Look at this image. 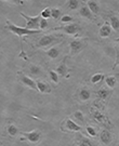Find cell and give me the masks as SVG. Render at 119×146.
Wrapping results in <instances>:
<instances>
[{"mask_svg": "<svg viewBox=\"0 0 119 146\" xmlns=\"http://www.w3.org/2000/svg\"><path fill=\"white\" fill-rule=\"evenodd\" d=\"M7 28L10 31H12V33H14V34L17 35L19 37L27 36V35H36V34H39V33H40V29H39V31H31V29H27L26 27L16 26L13 23H11L9 20L7 21Z\"/></svg>", "mask_w": 119, "mask_h": 146, "instance_id": "cell-1", "label": "cell"}, {"mask_svg": "<svg viewBox=\"0 0 119 146\" xmlns=\"http://www.w3.org/2000/svg\"><path fill=\"white\" fill-rule=\"evenodd\" d=\"M21 15L26 20V28L27 29H31V31H39V25H40V21H41V15L37 16H28L21 13Z\"/></svg>", "mask_w": 119, "mask_h": 146, "instance_id": "cell-2", "label": "cell"}, {"mask_svg": "<svg viewBox=\"0 0 119 146\" xmlns=\"http://www.w3.org/2000/svg\"><path fill=\"white\" fill-rule=\"evenodd\" d=\"M86 47V42H83L82 40H79V39H76V40H72L70 43H69V48H70V54L75 55L79 53L83 48Z\"/></svg>", "mask_w": 119, "mask_h": 146, "instance_id": "cell-3", "label": "cell"}, {"mask_svg": "<svg viewBox=\"0 0 119 146\" xmlns=\"http://www.w3.org/2000/svg\"><path fill=\"white\" fill-rule=\"evenodd\" d=\"M54 31H62L65 34H68V35H76L78 31H80V27L77 24H69L66 26L57 27V28H54Z\"/></svg>", "mask_w": 119, "mask_h": 146, "instance_id": "cell-4", "label": "cell"}, {"mask_svg": "<svg viewBox=\"0 0 119 146\" xmlns=\"http://www.w3.org/2000/svg\"><path fill=\"white\" fill-rule=\"evenodd\" d=\"M25 137L27 141L31 143H37L41 137V132L40 131H33V132H22V137Z\"/></svg>", "mask_w": 119, "mask_h": 146, "instance_id": "cell-5", "label": "cell"}, {"mask_svg": "<svg viewBox=\"0 0 119 146\" xmlns=\"http://www.w3.org/2000/svg\"><path fill=\"white\" fill-rule=\"evenodd\" d=\"M17 79L21 81L22 84H24L25 86H27V87L34 89V90H37L36 82H35L31 78H29V77H27L26 75H24V74H22V73L17 74Z\"/></svg>", "mask_w": 119, "mask_h": 146, "instance_id": "cell-6", "label": "cell"}, {"mask_svg": "<svg viewBox=\"0 0 119 146\" xmlns=\"http://www.w3.org/2000/svg\"><path fill=\"white\" fill-rule=\"evenodd\" d=\"M63 131H79L81 130V127L78 125L75 121H72V119H66L64 121L62 127Z\"/></svg>", "mask_w": 119, "mask_h": 146, "instance_id": "cell-7", "label": "cell"}, {"mask_svg": "<svg viewBox=\"0 0 119 146\" xmlns=\"http://www.w3.org/2000/svg\"><path fill=\"white\" fill-rule=\"evenodd\" d=\"M54 40H55V38L52 36V35H45L38 41V47L43 48V47H47V46H50L51 43H53Z\"/></svg>", "mask_w": 119, "mask_h": 146, "instance_id": "cell-8", "label": "cell"}, {"mask_svg": "<svg viewBox=\"0 0 119 146\" xmlns=\"http://www.w3.org/2000/svg\"><path fill=\"white\" fill-rule=\"evenodd\" d=\"M91 113H92V115L95 119L98 120V122H101V123H104V125H110V122L108 121V119L103 115V114H101L100 111H98L96 110H94V108H91Z\"/></svg>", "mask_w": 119, "mask_h": 146, "instance_id": "cell-9", "label": "cell"}, {"mask_svg": "<svg viewBox=\"0 0 119 146\" xmlns=\"http://www.w3.org/2000/svg\"><path fill=\"white\" fill-rule=\"evenodd\" d=\"M110 33H112V26L109 25L107 22H105L102 25V27H101L100 31H98V35H100V37L106 38V37H108L110 35Z\"/></svg>", "mask_w": 119, "mask_h": 146, "instance_id": "cell-10", "label": "cell"}, {"mask_svg": "<svg viewBox=\"0 0 119 146\" xmlns=\"http://www.w3.org/2000/svg\"><path fill=\"white\" fill-rule=\"evenodd\" d=\"M36 84H37V90L39 92H41V93H50L51 92V87L48 84H45V82L38 80L36 82Z\"/></svg>", "mask_w": 119, "mask_h": 146, "instance_id": "cell-11", "label": "cell"}, {"mask_svg": "<svg viewBox=\"0 0 119 146\" xmlns=\"http://www.w3.org/2000/svg\"><path fill=\"white\" fill-rule=\"evenodd\" d=\"M79 14L82 16V17H86V19L90 20V21H92V20H93L92 12L90 11V9L88 8V5H83L82 8L80 9V11H79Z\"/></svg>", "mask_w": 119, "mask_h": 146, "instance_id": "cell-12", "label": "cell"}, {"mask_svg": "<svg viewBox=\"0 0 119 146\" xmlns=\"http://www.w3.org/2000/svg\"><path fill=\"white\" fill-rule=\"evenodd\" d=\"M101 141L105 145H107L112 142V135L108 130H103L101 132Z\"/></svg>", "mask_w": 119, "mask_h": 146, "instance_id": "cell-13", "label": "cell"}, {"mask_svg": "<svg viewBox=\"0 0 119 146\" xmlns=\"http://www.w3.org/2000/svg\"><path fill=\"white\" fill-rule=\"evenodd\" d=\"M87 3H88V8L90 9V11L94 13V14H98V11H100V7H98V2L96 1H87Z\"/></svg>", "mask_w": 119, "mask_h": 146, "instance_id": "cell-14", "label": "cell"}, {"mask_svg": "<svg viewBox=\"0 0 119 146\" xmlns=\"http://www.w3.org/2000/svg\"><path fill=\"white\" fill-rule=\"evenodd\" d=\"M57 73L61 76H65V74L67 73V67H66V58L63 60V62L61 63V65L57 68Z\"/></svg>", "mask_w": 119, "mask_h": 146, "instance_id": "cell-15", "label": "cell"}, {"mask_svg": "<svg viewBox=\"0 0 119 146\" xmlns=\"http://www.w3.org/2000/svg\"><path fill=\"white\" fill-rule=\"evenodd\" d=\"M90 91H89L87 88H83L80 90V92H79V98L81 101H88L90 99Z\"/></svg>", "mask_w": 119, "mask_h": 146, "instance_id": "cell-16", "label": "cell"}, {"mask_svg": "<svg viewBox=\"0 0 119 146\" xmlns=\"http://www.w3.org/2000/svg\"><path fill=\"white\" fill-rule=\"evenodd\" d=\"M105 82H106V84L108 86L109 88L113 89L115 88V86L117 84V80H116V77H114V76H108V77L105 78Z\"/></svg>", "mask_w": 119, "mask_h": 146, "instance_id": "cell-17", "label": "cell"}, {"mask_svg": "<svg viewBox=\"0 0 119 146\" xmlns=\"http://www.w3.org/2000/svg\"><path fill=\"white\" fill-rule=\"evenodd\" d=\"M105 79V77H104L103 74H95V75H93L92 77H91V82L94 84H98V82H101L102 80H104Z\"/></svg>", "mask_w": 119, "mask_h": 146, "instance_id": "cell-18", "label": "cell"}, {"mask_svg": "<svg viewBox=\"0 0 119 146\" xmlns=\"http://www.w3.org/2000/svg\"><path fill=\"white\" fill-rule=\"evenodd\" d=\"M110 26L115 31H118L119 29V20L118 17L116 16H110Z\"/></svg>", "mask_w": 119, "mask_h": 146, "instance_id": "cell-19", "label": "cell"}, {"mask_svg": "<svg viewBox=\"0 0 119 146\" xmlns=\"http://www.w3.org/2000/svg\"><path fill=\"white\" fill-rule=\"evenodd\" d=\"M47 53H48V56H49V58H57V56H59V54H60V51H59L57 48H51Z\"/></svg>", "mask_w": 119, "mask_h": 146, "instance_id": "cell-20", "label": "cell"}, {"mask_svg": "<svg viewBox=\"0 0 119 146\" xmlns=\"http://www.w3.org/2000/svg\"><path fill=\"white\" fill-rule=\"evenodd\" d=\"M98 98L105 100L109 95V91L108 90H106V89H101V90H98Z\"/></svg>", "mask_w": 119, "mask_h": 146, "instance_id": "cell-21", "label": "cell"}, {"mask_svg": "<svg viewBox=\"0 0 119 146\" xmlns=\"http://www.w3.org/2000/svg\"><path fill=\"white\" fill-rule=\"evenodd\" d=\"M41 17L42 19H45V20H47V19H49V17H51V9L50 8H46L45 10L41 12Z\"/></svg>", "mask_w": 119, "mask_h": 146, "instance_id": "cell-22", "label": "cell"}, {"mask_svg": "<svg viewBox=\"0 0 119 146\" xmlns=\"http://www.w3.org/2000/svg\"><path fill=\"white\" fill-rule=\"evenodd\" d=\"M49 76H50V78H51V80L53 82H55V84L59 82V76H57V72H54V70H49Z\"/></svg>", "mask_w": 119, "mask_h": 146, "instance_id": "cell-23", "label": "cell"}, {"mask_svg": "<svg viewBox=\"0 0 119 146\" xmlns=\"http://www.w3.org/2000/svg\"><path fill=\"white\" fill-rule=\"evenodd\" d=\"M8 132L11 136H14L17 134V128L14 125H10L8 127Z\"/></svg>", "mask_w": 119, "mask_h": 146, "instance_id": "cell-24", "label": "cell"}, {"mask_svg": "<svg viewBox=\"0 0 119 146\" xmlns=\"http://www.w3.org/2000/svg\"><path fill=\"white\" fill-rule=\"evenodd\" d=\"M61 15V11L57 9V8H54V9H51V17H53L54 20H57L59 17Z\"/></svg>", "mask_w": 119, "mask_h": 146, "instance_id": "cell-25", "label": "cell"}, {"mask_svg": "<svg viewBox=\"0 0 119 146\" xmlns=\"http://www.w3.org/2000/svg\"><path fill=\"white\" fill-rule=\"evenodd\" d=\"M78 5H79V1H77V0H70V1H68V7H69V9H72V10L77 9Z\"/></svg>", "mask_w": 119, "mask_h": 146, "instance_id": "cell-26", "label": "cell"}, {"mask_svg": "<svg viewBox=\"0 0 119 146\" xmlns=\"http://www.w3.org/2000/svg\"><path fill=\"white\" fill-rule=\"evenodd\" d=\"M29 70H31V73L34 74V75H39V74L41 73L40 67H38V66H36V65H31V68H29Z\"/></svg>", "mask_w": 119, "mask_h": 146, "instance_id": "cell-27", "label": "cell"}, {"mask_svg": "<svg viewBox=\"0 0 119 146\" xmlns=\"http://www.w3.org/2000/svg\"><path fill=\"white\" fill-rule=\"evenodd\" d=\"M115 51H116V61H115V64H114V68L117 67L119 65V44H117L115 47Z\"/></svg>", "mask_w": 119, "mask_h": 146, "instance_id": "cell-28", "label": "cell"}, {"mask_svg": "<svg viewBox=\"0 0 119 146\" xmlns=\"http://www.w3.org/2000/svg\"><path fill=\"white\" fill-rule=\"evenodd\" d=\"M79 146H93V145H92V143L89 141L88 139L83 137V139H81V141L79 142Z\"/></svg>", "mask_w": 119, "mask_h": 146, "instance_id": "cell-29", "label": "cell"}, {"mask_svg": "<svg viewBox=\"0 0 119 146\" xmlns=\"http://www.w3.org/2000/svg\"><path fill=\"white\" fill-rule=\"evenodd\" d=\"M49 27V23L47 22V20H45V19H41V21H40V25H39V28L40 29H46Z\"/></svg>", "mask_w": 119, "mask_h": 146, "instance_id": "cell-30", "label": "cell"}, {"mask_svg": "<svg viewBox=\"0 0 119 146\" xmlns=\"http://www.w3.org/2000/svg\"><path fill=\"white\" fill-rule=\"evenodd\" d=\"M74 116H75V118H77L78 120L83 121V115L81 114V111H75V113H74Z\"/></svg>", "mask_w": 119, "mask_h": 146, "instance_id": "cell-31", "label": "cell"}, {"mask_svg": "<svg viewBox=\"0 0 119 146\" xmlns=\"http://www.w3.org/2000/svg\"><path fill=\"white\" fill-rule=\"evenodd\" d=\"M87 132H88V133L91 136H95V135H96V132H95V130H94L92 127H87Z\"/></svg>", "mask_w": 119, "mask_h": 146, "instance_id": "cell-32", "label": "cell"}, {"mask_svg": "<svg viewBox=\"0 0 119 146\" xmlns=\"http://www.w3.org/2000/svg\"><path fill=\"white\" fill-rule=\"evenodd\" d=\"M61 21H62V23H69V22L72 21V16H69V15H64V16H62Z\"/></svg>", "mask_w": 119, "mask_h": 146, "instance_id": "cell-33", "label": "cell"}]
</instances>
